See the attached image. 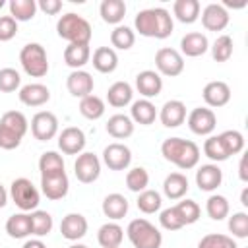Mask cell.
Listing matches in <instances>:
<instances>
[{
	"label": "cell",
	"mask_w": 248,
	"mask_h": 248,
	"mask_svg": "<svg viewBox=\"0 0 248 248\" xmlns=\"http://www.w3.org/2000/svg\"><path fill=\"white\" fill-rule=\"evenodd\" d=\"M74 174L79 182L91 184L101 174V161L95 153H81L74 163Z\"/></svg>",
	"instance_id": "9"
},
{
	"label": "cell",
	"mask_w": 248,
	"mask_h": 248,
	"mask_svg": "<svg viewBox=\"0 0 248 248\" xmlns=\"http://www.w3.org/2000/svg\"><path fill=\"white\" fill-rule=\"evenodd\" d=\"M58 147L66 155H78L85 147V134L78 126H68L58 136Z\"/></svg>",
	"instance_id": "13"
},
{
	"label": "cell",
	"mask_w": 248,
	"mask_h": 248,
	"mask_svg": "<svg viewBox=\"0 0 248 248\" xmlns=\"http://www.w3.org/2000/svg\"><path fill=\"white\" fill-rule=\"evenodd\" d=\"M39 170H41V176L43 174L62 172L64 170V159H62V155H58L56 151H45L39 157Z\"/></svg>",
	"instance_id": "39"
},
{
	"label": "cell",
	"mask_w": 248,
	"mask_h": 248,
	"mask_svg": "<svg viewBox=\"0 0 248 248\" xmlns=\"http://www.w3.org/2000/svg\"><path fill=\"white\" fill-rule=\"evenodd\" d=\"M17 33V21L12 16H0V43L12 41Z\"/></svg>",
	"instance_id": "51"
},
{
	"label": "cell",
	"mask_w": 248,
	"mask_h": 248,
	"mask_svg": "<svg viewBox=\"0 0 248 248\" xmlns=\"http://www.w3.org/2000/svg\"><path fill=\"white\" fill-rule=\"evenodd\" d=\"M155 66H157V74L161 76H169V78H176L184 72V58L178 50L163 46L155 52Z\"/></svg>",
	"instance_id": "7"
},
{
	"label": "cell",
	"mask_w": 248,
	"mask_h": 248,
	"mask_svg": "<svg viewBox=\"0 0 248 248\" xmlns=\"http://www.w3.org/2000/svg\"><path fill=\"white\" fill-rule=\"evenodd\" d=\"M99 14L105 23L118 25L126 16V4L122 0H103L99 6Z\"/></svg>",
	"instance_id": "30"
},
{
	"label": "cell",
	"mask_w": 248,
	"mask_h": 248,
	"mask_svg": "<svg viewBox=\"0 0 248 248\" xmlns=\"http://www.w3.org/2000/svg\"><path fill=\"white\" fill-rule=\"evenodd\" d=\"M10 16L16 21H29L35 17L37 2L35 0H10Z\"/></svg>",
	"instance_id": "35"
},
{
	"label": "cell",
	"mask_w": 248,
	"mask_h": 248,
	"mask_svg": "<svg viewBox=\"0 0 248 248\" xmlns=\"http://www.w3.org/2000/svg\"><path fill=\"white\" fill-rule=\"evenodd\" d=\"M161 153L167 161L174 163L182 170L194 169L200 161V147L194 141L182 138H167L161 145Z\"/></svg>",
	"instance_id": "2"
},
{
	"label": "cell",
	"mask_w": 248,
	"mask_h": 248,
	"mask_svg": "<svg viewBox=\"0 0 248 248\" xmlns=\"http://www.w3.org/2000/svg\"><path fill=\"white\" fill-rule=\"evenodd\" d=\"M91 58V48L89 45H68L64 48V62L74 68V70H81Z\"/></svg>",
	"instance_id": "26"
},
{
	"label": "cell",
	"mask_w": 248,
	"mask_h": 248,
	"mask_svg": "<svg viewBox=\"0 0 248 248\" xmlns=\"http://www.w3.org/2000/svg\"><path fill=\"white\" fill-rule=\"evenodd\" d=\"M138 209L140 211H143V213H147V215H151V213H155V211H159L161 209V194L159 192H155V190H143V192H140L138 194Z\"/></svg>",
	"instance_id": "42"
},
{
	"label": "cell",
	"mask_w": 248,
	"mask_h": 248,
	"mask_svg": "<svg viewBox=\"0 0 248 248\" xmlns=\"http://www.w3.org/2000/svg\"><path fill=\"white\" fill-rule=\"evenodd\" d=\"M31 234L35 236H46L50 231H52V215L48 211H43V209H35L31 215Z\"/></svg>",
	"instance_id": "37"
},
{
	"label": "cell",
	"mask_w": 248,
	"mask_h": 248,
	"mask_svg": "<svg viewBox=\"0 0 248 248\" xmlns=\"http://www.w3.org/2000/svg\"><path fill=\"white\" fill-rule=\"evenodd\" d=\"M130 118H132V122H136V124L149 126V124H153L155 118H157V108H155V105H153L149 99L134 101V103H132V108H130Z\"/></svg>",
	"instance_id": "23"
},
{
	"label": "cell",
	"mask_w": 248,
	"mask_h": 248,
	"mask_svg": "<svg viewBox=\"0 0 248 248\" xmlns=\"http://www.w3.org/2000/svg\"><path fill=\"white\" fill-rule=\"evenodd\" d=\"M147 184H149V174H147V170L143 167H136V169L128 170V174H126V186H128V190L140 194V192L147 190Z\"/></svg>",
	"instance_id": "43"
},
{
	"label": "cell",
	"mask_w": 248,
	"mask_h": 248,
	"mask_svg": "<svg viewBox=\"0 0 248 248\" xmlns=\"http://www.w3.org/2000/svg\"><path fill=\"white\" fill-rule=\"evenodd\" d=\"M58 37L66 39L70 45H89L91 41V25L85 17L78 14H66L56 23Z\"/></svg>",
	"instance_id": "3"
},
{
	"label": "cell",
	"mask_w": 248,
	"mask_h": 248,
	"mask_svg": "<svg viewBox=\"0 0 248 248\" xmlns=\"http://www.w3.org/2000/svg\"><path fill=\"white\" fill-rule=\"evenodd\" d=\"M163 192L169 200H180L188 192V178L182 172H170L163 182Z\"/></svg>",
	"instance_id": "31"
},
{
	"label": "cell",
	"mask_w": 248,
	"mask_h": 248,
	"mask_svg": "<svg viewBox=\"0 0 248 248\" xmlns=\"http://www.w3.org/2000/svg\"><path fill=\"white\" fill-rule=\"evenodd\" d=\"M202 25L207 31H223L229 25V12L221 4H207L202 12Z\"/></svg>",
	"instance_id": "14"
},
{
	"label": "cell",
	"mask_w": 248,
	"mask_h": 248,
	"mask_svg": "<svg viewBox=\"0 0 248 248\" xmlns=\"http://www.w3.org/2000/svg\"><path fill=\"white\" fill-rule=\"evenodd\" d=\"M19 101L27 107H43L50 99V91L43 83H27L19 89Z\"/></svg>",
	"instance_id": "21"
},
{
	"label": "cell",
	"mask_w": 248,
	"mask_h": 248,
	"mask_svg": "<svg viewBox=\"0 0 248 248\" xmlns=\"http://www.w3.org/2000/svg\"><path fill=\"white\" fill-rule=\"evenodd\" d=\"M37 8L43 10L46 16H56L62 10V2L60 0H39Z\"/></svg>",
	"instance_id": "53"
},
{
	"label": "cell",
	"mask_w": 248,
	"mask_h": 248,
	"mask_svg": "<svg viewBox=\"0 0 248 248\" xmlns=\"http://www.w3.org/2000/svg\"><path fill=\"white\" fill-rule=\"evenodd\" d=\"M229 231L236 238H246L248 236V215L244 211H236L229 217Z\"/></svg>",
	"instance_id": "48"
},
{
	"label": "cell",
	"mask_w": 248,
	"mask_h": 248,
	"mask_svg": "<svg viewBox=\"0 0 248 248\" xmlns=\"http://www.w3.org/2000/svg\"><path fill=\"white\" fill-rule=\"evenodd\" d=\"M107 132L116 140H126L134 134V122L126 114H112L107 122Z\"/></svg>",
	"instance_id": "27"
},
{
	"label": "cell",
	"mask_w": 248,
	"mask_h": 248,
	"mask_svg": "<svg viewBox=\"0 0 248 248\" xmlns=\"http://www.w3.org/2000/svg\"><path fill=\"white\" fill-rule=\"evenodd\" d=\"M118 66V54L110 46H99L93 52V68L101 74H110Z\"/></svg>",
	"instance_id": "24"
},
{
	"label": "cell",
	"mask_w": 248,
	"mask_h": 248,
	"mask_svg": "<svg viewBox=\"0 0 248 248\" xmlns=\"http://www.w3.org/2000/svg\"><path fill=\"white\" fill-rule=\"evenodd\" d=\"M21 248H46V246H45V242H43L41 238H31V240H27Z\"/></svg>",
	"instance_id": "55"
},
{
	"label": "cell",
	"mask_w": 248,
	"mask_h": 248,
	"mask_svg": "<svg viewBox=\"0 0 248 248\" xmlns=\"http://www.w3.org/2000/svg\"><path fill=\"white\" fill-rule=\"evenodd\" d=\"M229 202L225 196H219V194H213L207 198L205 202V211L207 215L213 219V221H223L227 215H229Z\"/></svg>",
	"instance_id": "38"
},
{
	"label": "cell",
	"mask_w": 248,
	"mask_h": 248,
	"mask_svg": "<svg viewBox=\"0 0 248 248\" xmlns=\"http://www.w3.org/2000/svg\"><path fill=\"white\" fill-rule=\"evenodd\" d=\"M0 126L8 128V130H12V132H16L17 136L23 138V136L27 134L29 122H27V118H25L23 112H19V110H8V112L2 114V118H0Z\"/></svg>",
	"instance_id": "34"
},
{
	"label": "cell",
	"mask_w": 248,
	"mask_h": 248,
	"mask_svg": "<svg viewBox=\"0 0 248 248\" xmlns=\"http://www.w3.org/2000/svg\"><path fill=\"white\" fill-rule=\"evenodd\" d=\"M159 118L167 128H178L186 120V105L178 99H170L161 107Z\"/></svg>",
	"instance_id": "19"
},
{
	"label": "cell",
	"mask_w": 248,
	"mask_h": 248,
	"mask_svg": "<svg viewBox=\"0 0 248 248\" xmlns=\"http://www.w3.org/2000/svg\"><path fill=\"white\" fill-rule=\"evenodd\" d=\"M68 248H89V246H85V244H72V246H68Z\"/></svg>",
	"instance_id": "58"
},
{
	"label": "cell",
	"mask_w": 248,
	"mask_h": 248,
	"mask_svg": "<svg viewBox=\"0 0 248 248\" xmlns=\"http://www.w3.org/2000/svg\"><path fill=\"white\" fill-rule=\"evenodd\" d=\"M58 132V118L50 110H39L31 118V134L39 141H48Z\"/></svg>",
	"instance_id": "8"
},
{
	"label": "cell",
	"mask_w": 248,
	"mask_h": 248,
	"mask_svg": "<svg viewBox=\"0 0 248 248\" xmlns=\"http://www.w3.org/2000/svg\"><path fill=\"white\" fill-rule=\"evenodd\" d=\"M174 209L178 211L180 219L184 225H192L200 219V205L194 202V200H182L174 205Z\"/></svg>",
	"instance_id": "46"
},
{
	"label": "cell",
	"mask_w": 248,
	"mask_h": 248,
	"mask_svg": "<svg viewBox=\"0 0 248 248\" xmlns=\"http://www.w3.org/2000/svg\"><path fill=\"white\" fill-rule=\"evenodd\" d=\"M124 238V231L118 223H105L97 232V242L103 248H118Z\"/></svg>",
	"instance_id": "29"
},
{
	"label": "cell",
	"mask_w": 248,
	"mask_h": 248,
	"mask_svg": "<svg viewBox=\"0 0 248 248\" xmlns=\"http://www.w3.org/2000/svg\"><path fill=\"white\" fill-rule=\"evenodd\" d=\"M79 112L87 120H97L105 114V101L97 95H87L79 101Z\"/></svg>",
	"instance_id": "36"
},
{
	"label": "cell",
	"mask_w": 248,
	"mask_h": 248,
	"mask_svg": "<svg viewBox=\"0 0 248 248\" xmlns=\"http://www.w3.org/2000/svg\"><path fill=\"white\" fill-rule=\"evenodd\" d=\"M219 140L227 151V155H236L244 149V136L238 132V130H225L219 134Z\"/></svg>",
	"instance_id": "41"
},
{
	"label": "cell",
	"mask_w": 248,
	"mask_h": 248,
	"mask_svg": "<svg viewBox=\"0 0 248 248\" xmlns=\"http://www.w3.org/2000/svg\"><path fill=\"white\" fill-rule=\"evenodd\" d=\"M10 196L14 200V203L21 209V211H35L39 202H41V196H39V190L33 186V182L29 178H16L10 186Z\"/></svg>",
	"instance_id": "6"
},
{
	"label": "cell",
	"mask_w": 248,
	"mask_h": 248,
	"mask_svg": "<svg viewBox=\"0 0 248 248\" xmlns=\"http://www.w3.org/2000/svg\"><path fill=\"white\" fill-rule=\"evenodd\" d=\"M93 85H95V83H93V78H91V74L85 72V70H74V72L68 76V79H66V87H68L70 95L79 97V99L91 95Z\"/></svg>",
	"instance_id": "17"
},
{
	"label": "cell",
	"mask_w": 248,
	"mask_h": 248,
	"mask_svg": "<svg viewBox=\"0 0 248 248\" xmlns=\"http://www.w3.org/2000/svg\"><path fill=\"white\" fill-rule=\"evenodd\" d=\"M211 54L215 62H227L232 56V39L229 35H219L211 46Z\"/></svg>",
	"instance_id": "44"
},
{
	"label": "cell",
	"mask_w": 248,
	"mask_h": 248,
	"mask_svg": "<svg viewBox=\"0 0 248 248\" xmlns=\"http://www.w3.org/2000/svg\"><path fill=\"white\" fill-rule=\"evenodd\" d=\"M198 248H238V246H236V242L232 240V236L211 232V234H205V236L198 242Z\"/></svg>",
	"instance_id": "47"
},
{
	"label": "cell",
	"mask_w": 248,
	"mask_h": 248,
	"mask_svg": "<svg viewBox=\"0 0 248 248\" xmlns=\"http://www.w3.org/2000/svg\"><path fill=\"white\" fill-rule=\"evenodd\" d=\"M240 203H242L244 207H248V188L242 190V194H240Z\"/></svg>",
	"instance_id": "57"
},
{
	"label": "cell",
	"mask_w": 248,
	"mask_h": 248,
	"mask_svg": "<svg viewBox=\"0 0 248 248\" xmlns=\"http://www.w3.org/2000/svg\"><path fill=\"white\" fill-rule=\"evenodd\" d=\"M203 153H205V157H209L215 163H221V161H227L229 159V155H227V151H225L219 136H209L203 141Z\"/></svg>",
	"instance_id": "45"
},
{
	"label": "cell",
	"mask_w": 248,
	"mask_h": 248,
	"mask_svg": "<svg viewBox=\"0 0 248 248\" xmlns=\"http://www.w3.org/2000/svg\"><path fill=\"white\" fill-rule=\"evenodd\" d=\"M126 234L130 238V242L134 244V248H161L163 244V234L161 231L149 223L147 219H134L128 223Z\"/></svg>",
	"instance_id": "4"
},
{
	"label": "cell",
	"mask_w": 248,
	"mask_h": 248,
	"mask_svg": "<svg viewBox=\"0 0 248 248\" xmlns=\"http://www.w3.org/2000/svg\"><path fill=\"white\" fill-rule=\"evenodd\" d=\"M159 223H161V227L167 229V231H178V229L184 227V223H182L178 211L174 209V205H172V207H167V209L161 211V215H159Z\"/></svg>",
	"instance_id": "50"
},
{
	"label": "cell",
	"mask_w": 248,
	"mask_h": 248,
	"mask_svg": "<svg viewBox=\"0 0 248 248\" xmlns=\"http://www.w3.org/2000/svg\"><path fill=\"white\" fill-rule=\"evenodd\" d=\"M103 161L110 170H124L132 163V151L128 145L114 141L103 149Z\"/></svg>",
	"instance_id": "11"
},
{
	"label": "cell",
	"mask_w": 248,
	"mask_h": 248,
	"mask_svg": "<svg viewBox=\"0 0 248 248\" xmlns=\"http://www.w3.org/2000/svg\"><path fill=\"white\" fill-rule=\"evenodd\" d=\"M238 176H240V180H242V182H246V180H248V170H246V155H242V159H240V165H238Z\"/></svg>",
	"instance_id": "54"
},
{
	"label": "cell",
	"mask_w": 248,
	"mask_h": 248,
	"mask_svg": "<svg viewBox=\"0 0 248 248\" xmlns=\"http://www.w3.org/2000/svg\"><path fill=\"white\" fill-rule=\"evenodd\" d=\"M202 95H203V101H205L207 107L219 108V107H225V105L231 101V87H229L225 81L215 79V81L205 83Z\"/></svg>",
	"instance_id": "15"
},
{
	"label": "cell",
	"mask_w": 248,
	"mask_h": 248,
	"mask_svg": "<svg viewBox=\"0 0 248 248\" xmlns=\"http://www.w3.org/2000/svg\"><path fill=\"white\" fill-rule=\"evenodd\" d=\"M136 87L140 95H143L145 99L157 97L163 89V78L155 70H143L136 76Z\"/></svg>",
	"instance_id": "18"
},
{
	"label": "cell",
	"mask_w": 248,
	"mask_h": 248,
	"mask_svg": "<svg viewBox=\"0 0 248 248\" xmlns=\"http://www.w3.org/2000/svg\"><path fill=\"white\" fill-rule=\"evenodd\" d=\"M172 12L180 23H194L200 17V2L198 0H176L172 4Z\"/></svg>",
	"instance_id": "32"
},
{
	"label": "cell",
	"mask_w": 248,
	"mask_h": 248,
	"mask_svg": "<svg viewBox=\"0 0 248 248\" xmlns=\"http://www.w3.org/2000/svg\"><path fill=\"white\" fill-rule=\"evenodd\" d=\"M41 190L48 200H62L70 190V180L66 176V170L54 172V174H43Z\"/></svg>",
	"instance_id": "12"
},
{
	"label": "cell",
	"mask_w": 248,
	"mask_h": 248,
	"mask_svg": "<svg viewBox=\"0 0 248 248\" xmlns=\"http://www.w3.org/2000/svg\"><path fill=\"white\" fill-rule=\"evenodd\" d=\"M21 140H23V138H21V136H17L16 132H12V130H8V128L0 126V147H2V149L10 151V149L19 147Z\"/></svg>",
	"instance_id": "52"
},
{
	"label": "cell",
	"mask_w": 248,
	"mask_h": 248,
	"mask_svg": "<svg viewBox=\"0 0 248 248\" xmlns=\"http://www.w3.org/2000/svg\"><path fill=\"white\" fill-rule=\"evenodd\" d=\"M103 213L112 219V221H118L122 219L126 213H128V200L122 196V194H108L105 200H103Z\"/></svg>",
	"instance_id": "28"
},
{
	"label": "cell",
	"mask_w": 248,
	"mask_h": 248,
	"mask_svg": "<svg viewBox=\"0 0 248 248\" xmlns=\"http://www.w3.org/2000/svg\"><path fill=\"white\" fill-rule=\"evenodd\" d=\"M6 232L12 238H25L31 234V219L27 213H14L6 221Z\"/></svg>",
	"instance_id": "33"
},
{
	"label": "cell",
	"mask_w": 248,
	"mask_h": 248,
	"mask_svg": "<svg viewBox=\"0 0 248 248\" xmlns=\"http://www.w3.org/2000/svg\"><path fill=\"white\" fill-rule=\"evenodd\" d=\"M19 83H21V76L17 70H14V68H2L0 70V91L12 93L19 87Z\"/></svg>",
	"instance_id": "49"
},
{
	"label": "cell",
	"mask_w": 248,
	"mask_h": 248,
	"mask_svg": "<svg viewBox=\"0 0 248 248\" xmlns=\"http://www.w3.org/2000/svg\"><path fill=\"white\" fill-rule=\"evenodd\" d=\"M221 182H223V170H221L217 165H213V163L202 165V167L196 170V184H198V188L203 190V192H213V190H217V188L221 186Z\"/></svg>",
	"instance_id": "16"
},
{
	"label": "cell",
	"mask_w": 248,
	"mask_h": 248,
	"mask_svg": "<svg viewBox=\"0 0 248 248\" xmlns=\"http://www.w3.org/2000/svg\"><path fill=\"white\" fill-rule=\"evenodd\" d=\"M110 43H112V46H116L120 50H128L136 43V33L126 25H116L110 33Z\"/></svg>",
	"instance_id": "40"
},
{
	"label": "cell",
	"mask_w": 248,
	"mask_h": 248,
	"mask_svg": "<svg viewBox=\"0 0 248 248\" xmlns=\"http://www.w3.org/2000/svg\"><path fill=\"white\" fill-rule=\"evenodd\" d=\"M4 4H6V2H4V0H0V8H4Z\"/></svg>",
	"instance_id": "59"
},
{
	"label": "cell",
	"mask_w": 248,
	"mask_h": 248,
	"mask_svg": "<svg viewBox=\"0 0 248 248\" xmlns=\"http://www.w3.org/2000/svg\"><path fill=\"white\" fill-rule=\"evenodd\" d=\"M209 48V41L203 33H198V31H192V33H186L180 41V50L184 56H190V58H196V56H202L205 54Z\"/></svg>",
	"instance_id": "22"
},
{
	"label": "cell",
	"mask_w": 248,
	"mask_h": 248,
	"mask_svg": "<svg viewBox=\"0 0 248 248\" xmlns=\"http://www.w3.org/2000/svg\"><path fill=\"white\" fill-rule=\"evenodd\" d=\"M134 25L140 35L153 37V39H167L174 29L172 16L165 8H147L138 12Z\"/></svg>",
	"instance_id": "1"
},
{
	"label": "cell",
	"mask_w": 248,
	"mask_h": 248,
	"mask_svg": "<svg viewBox=\"0 0 248 248\" xmlns=\"http://www.w3.org/2000/svg\"><path fill=\"white\" fill-rule=\"evenodd\" d=\"M19 62H21L23 72L31 78H43L48 72L46 50L39 43H27L19 52Z\"/></svg>",
	"instance_id": "5"
},
{
	"label": "cell",
	"mask_w": 248,
	"mask_h": 248,
	"mask_svg": "<svg viewBox=\"0 0 248 248\" xmlns=\"http://www.w3.org/2000/svg\"><path fill=\"white\" fill-rule=\"evenodd\" d=\"M60 232L66 240H79L87 232V219L81 213H68L60 223Z\"/></svg>",
	"instance_id": "20"
},
{
	"label": "cell",
	"mask_w": 248,
	"mask_h": 248,
	"mask_svg": "<svg viewBox=\"0 0 248 248\" xmlns=\"http://www.w3.org/2000/svg\"><path fill=\"white\" fill-rule=\"evenodd\" d=\"M217 126V116L207 107H196L188 114V128L198 136H209Z\"/></svg>",
	"instance_id": "10"
},
{
	"label": "cell",
	"mask_w": 248,
	"mask_h": 248,
	"mask_svg": "<svg viewBox=\"0 0 248 248\" xmlns=\"http://www.w3.org/2000/svg\"><path fill=\"white\" fill-rule=\"evenodd\" d=\"M6 203H8V192H6V188L0 184V209H2Z\"/></svg>",
	"instance_id": "56"
},
{
	"label": "cell",
	"mask_w": 248,
	"mask_h": 248,
	"mask_svg": "<svg viewBox=\"0 0 248 248\" xmlns=\"http://www.w3.org/2000/svg\"><path fill=\"white\" fill-rule=\"evenodd\" d=\"M132 95H134V91L128 81H114L107 91V101L110 107L122 108L132 103Z\"/></svg>",
	"instance_id": "25"
}]
</instances>
